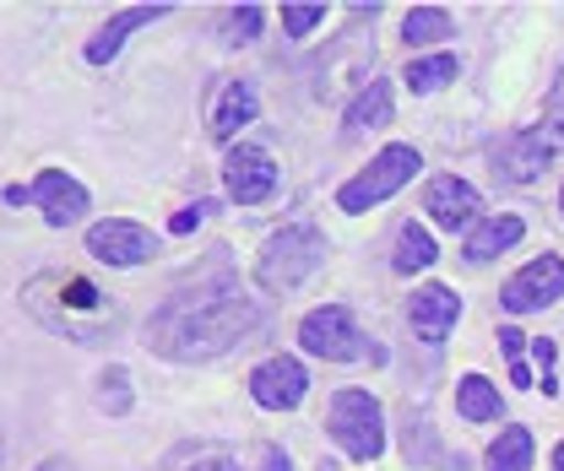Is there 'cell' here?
<instances>
[{
	"label": "cell",
	"instance_id": "1",
	"mask_svg": "<svg viewBox=\"0 0 564 471\" xmlns=\"http://www.w3.org/2000/svg\"><path fill=\"white\" fill-rule=\"evenodd\" d=\"M250 326H256V304L239 293V282L223 276V282H196V287L169 293V304L147 326V347L180 363H202L245 341Z\"/></svg>",
	"mask_w": 564,
	"mask_h": 471
},
{
	"label": "cell",
	"instance_id": "2",
	"mask_svg": "<svg viewBox=\"0 0 564 471\" xmlns=\"http://www.w3.org/2000/svg\"><path fill=\"white\" fill-rule=\"evenodd\" d=\"M28 309L55 331V337H70V341H104L115 331V304L76 271H44L22 287Z\"/></svg>",
	"mask_w": 564,
	"mask_h": 471
},
{
	"label": "cell",
	"instance_id": "3",
	"mask_svg": "<svg viewBox=\"0 0 564 471\" xmlns=\"http://www.w3.org/2000/svg\"><path fill=\"white\" fill-rule=\"evenodd\" d=\"M321 261H326V239H321L315 228L293 222V228H282V233L267 239V250H261V261H256V276H261V287L288 293V287H299L304 276H315Z\"/></svg>",
	"mask_w": 564,
	"mask_h": 471
},
{
	"label": "cell",
	"instance_id": "4",
	"mask_svg": "<svg viewBox=\"0 0 564 471\" xmlns=\"http://www.w3.org/2000/svg\"><path fill=\"white\" fill-rule=\"evenodd\" d=\"M326 428L337 434V445L348 450L352 461H375V456L386 450L380 406H375V396H364V391H337V396H332V417H326Z\"/></svg>",
	"mask_w": 564,
	"mask_h": 471
},
{
	"label": "cell",
	"instance_id": "5",
	"mask_svg": "<svg viewBox=\"0 0 564 471\" xmlns=\"http://www.w3.org/2000/svg\"><path fill=\"white\" fill-rule=\"evenodd\" d=\"M413 174H419V152H413V146H386L358 179H348V185L337 190V206H343V211H369L375 201L397 196Z\"/></svg>",
	"mask_w": 564,
	"mask_h": 471
},
{
	"label": "cell",
	"instance_id": "6",
	"mask_svg": "<svg viewBox=\"0 0 564 471\" xmlns=\"http://www.w3.org/2000/svg\"><path fill=\"white\" fill-rule=\"evenodd\" d=\"M299 341H304V352H315V358H326V363H352V358H364V337H358V326H352V315L343 304L315 309V315L299 326Z\"/></svg>",
	"mask_w": 564,
	"mask_h": 471
},
{
	"label": "cell",
	"instance_id": "7",
	"mask_svg": "<svg viewBox=\"0 0 564 471\" xmlns=\"http://www.w3.org/2000/svg\"><path fill=\"white\" fill-rule=\"evenodd\" d=\"M223 185H228V196L239 206H261L272 201V190H278V163L261 146H239L223 163Z\"/></svg>",
	"mask_w": 564,
	"mask_h": 471
},
{
	"label": "cell",
	"instance_id": "8",
	"mask_svg": "<svg viewBox=\"0 0 564 471\" xmlns=\"http://www.w3.org/2000/svg\"><path fill=\"white\" fill-rule=\"evenodd\" d=\"M564 293V261L560 255H543V261H532L527 271H516L510 282H505V309L510 315H527V309H543V304H554Z\"/></svg>",
	"mask_w": 564,
	"mask_h": 471
},
{
	"label": "cell",
	"instance_id": "9",
	"mask_svg": "<svg viewBox=\"0 0 564 471\" xmlns=\"http://www.w3.org/2000/svg\"><path fill=\"white\" fill-rule=\"evenodd\" d=\"M87 250H93L98 261H109V266H141V261H152V233H147L141 222L109 217V222H98V228L87 233Z\"/></svg>",
	"mask_w": 564,
	"mask_h": 471
},
{
	"label": "cell",
	"instance_id": "10",
	"mask_svg": "<svg viewBox=\"0 0 564 471\" xmlns=\"http://www.w3.org/2000/svg\"><path fill=\"white\" fill-rule=\"evenodd\" d=\"M304 391H310V374H304L299 358H272V363H261L256 380H250V396H256L261 406H272V412L299 406L304 402Z\"/></svg>",
	"mask_w": 564,
	"mask_h": 471
},
{
	"label": "cell",
	"instance_id": "11",
	"mask_svg": "<svg viewBox=\"0 0 564 471\" xmlns=\"http://www.w3.org/2000/svg\"><path fill=\"white\" fill-rule=\"evenodd\" d=\"M560 146H564V114H554V120H543L538 131H527L505 152V174H510V179H538V174L554 163Z\"/></svg>",
	"mask_w": 564,
	"mask_h": 471
},
{
	"label": "cell",
	"instance_id": "12",
	"mask_svg": "<svg viewBox=\"0 0 564 471\" xmlns=\"http://www.w3.org/2000/svg\"><path fill=\"white\" fill-rule=\"evenodd\" d=\"M423 206H429V217L440 222V228H467L473 217H478V190L467 185V179H456V174H440L434 185H429V196H423Z\"/></svg>",
	"mask_w": 564,
	"mask_h": 471
},
{
	"label": "cell",
	"instance_id": "13",
	"mask_svg": "<svg viewBox=\"0 0 564 471\" xmlns=\"http://www.w3.org/2000/svg\"><path fill=\"white\" fill-rule=\"evenodd\" d=\"M33 201L44 206V217H50L55 228H66V222H76V217L87 211V190H82L76 179H66L61 168H50V174H39Z\"/></svg>",
	"mask_w": 564,
	"mask_h": 471
},
{
	"label": "cell",
	"instance_id": "14",
	"mask_svg": "<svg viewBox=\"0 0 564 471\" xmlns=\"http://www.w3.org/2000/svg\"><path fill=\"white\" fill-rule=\"evenodd\" d=\"M456 315H462V298L451 287H423V293H413V331L423 341H440L456 326Z\"/></svg>",
	"mask_w": 564,
	"mask_h": 471
},
{
	"label": "cell",
	"instance_id": "15",
	"mask_svg": "<svg viewBox=\"0 0 564 471\" xmlns=\"http://www.w3.org/2000/svg\"><path fill=\"white\" fill-rule=\"evenodd\" d=\"M163 11H169V6H131V11H120V17H115V22H104V28H98V39L87 44V61H93V66L115 61V55H120V44H126V33H137L141 22H158Z\"/></svg>",
	"mask_w": 564,
	"mask_h": 471
},
{
	"label": "cell",
	"instance_id": "16",
	"mask_svg": "<svg viewBox=\"0 0 564 471\" xmlns=\"http://www.w3.org/2000/svg\"><path fill=\"white\" fill-rule=\"evenodd\" d=\"M250 120H256V87L250 81H228L223 98H217V109H212V135L228 141V135L245 131Z\"/></svg>",
	"mask_w": 564,
	"mask_h": 471
},
{
	"label": "cell",
	"instance_id": "17",
	"mask_svg": "<svg viewBox=\"0 0 564 471\" xmlns=\"http://www.w3.org/2000/svg\"><path fill=\"white\" fill-rule=\"evenodd\" d=\"M516 239H521V217H489L484 228H473V239H467V261L484 266V261H494V255H505Z\"/></svg>",
	"mask_w": 564,
	"mask_h": 471
},
{
	"label": "cell",
	"instance_id": "18",
	"mask_svg": "<svg viewBox=\"0 0 564 471\" xmlns=\"http://www.w3.org/2000/svg\"><path fill=\"white\" fill-rule=\"evenodd\" d=\"M386 120H391V87H386V81H369L348 109V135L375 131V125H386Z\"/></svg>",
	"mask_w": 564,
	"mask_h": 471
},
{
	"label": "cell",
	"instance_id": "19",
	"mask_svg": "<svg viewBox=\"0 0 564 471\" xmlns=\"http://www.w3.org/2000/svg\"><path fill=\"white\" fill-rule=\"evenodd\" d=\"M456 412H462L467 423H489V417H499V391H494L489 380L467 374L462 391H456Z\"/></svg>",
	"mask_w": 564,
	"mask_h": 471
},
{
	"label": "cell",
	"instance_id": "20",
	"mask_svg": "<svg viewBox=\"0 0 564 471\" xmlns=\"http://www.w3.org/2000/svg\"><path fill=\"white\" fill-rule=\"evenodd\" d=\"M532 467V434L527 428H505L499 445L489 450V471H527Z\"/></svg>",
	"mask_w": 564,
	"mask_h": 471
},
{
	"label": "cell",
	"instance_id": "21",
	"mask_svg": "<svg viewBox=\"0 0 564 471\" xmlns=\"http://www.w3.org/2000/svg\"><path fill=\"white\" fill-rule=\"evenodd\" d=\"M445 33H451V17H445L440 6H413L408 22H402V39H408V44H440Z\"/></svg>",
	"mask_w": 564,
	"mask_h": 471
},
{
	"label": "cell",
	"instance_id": "22",
	"mask_svg": "<svg viewBox=\"0 0 564 471\" xmlns=\"http://www.w3.org/2000/svg\"><path fill=\"white\" fill-rule=\"evenodd\" d=\"M423 266H434V239L423 233L419 222H408L402 239H397V271H423Z\"/></svg>",
	"mask_w": 564,
	"mask_h": 471
},
{
	"label": "cell",
	"instance_id": "23",
	"mask_svg": "<svg viewBox=\"0 0 564 471\" xmlns=\"http://www.w3.org/2000/svg\"><path fill=\"white\" fill-rule=\"evenodd\" d=\"M451 76H456V55H429V61H413V66H408V87H413V92H440Z\"/></svg>",
	"mask_w": 564,
	"mask_h": 471
},
{
	"label": "cell",
	"instance_id": "24",
	"mask_svg": "<svg viewBox=\"0 0 564 471\" xmlns=\"http://www.w3.org/2000/svg\"><path fill=\"white\" fill-rule=\"evenodd\" d=\"M326 22V6H282V28L293 33V39H304L310 28H321Z\"/></svg>",
	"mask_w": 564,
	"mask_h": 471
},
{
	"label": "cell",
	"instance_id": "25",
	"mask_svg": "<svg viewBox=\"0 0 564 471\" xmlns=\"http://www.w3.org/2000/svg\"><path fill=\"white\" fill-rule=\"evenodd\" d=\"M126 380H131L126 369H109V374H104V385H98V402L109 406V412H126V406H131V385H126Z\"/></svg>",
	"mask_w": 564,
	"mask_h": 471
},
{
	"label": "cell",
	"instance_id": "26",
	"mask_svg": "<svg viewBox=\"0 0 564 471\" xmlns=\"http://www.w3.org/2000/svg\"><path fill=\"white\" fill-rule=\"evenodd\" d=\"M256 33H261V6H239V11L228 17V39H234V44H250Z\"/></svg>",
	"mask_w": 564,
	"mask_h": 471
},
{
	"label": "cell",
	"instance_id": "27",
	"mask_svg": "<svg viewBox=\"0 0 564 471\" xmlns=\"http://www.w3.org/2000/svg\"><path fill=\"white\" fill-rule=\"evenodd\" d=\"M250 471H293V467H288V456H282L278 445H256V456H250Z\"/></svg>",
	"mask_w": 564,
	"mask_h": 471
},
{
	"label": "cell",
	"instance_id": "28",
	"mask_svg": "<svg viewBox=\"0 0 564 471\" xmlns=\"http://www.w3.org/2000/svg\"><path fill=\"white\" fill-rule=\"evenodd\" d=\"M191 471H239V467H234L228 450H202V456L191 461Z\"/></svg>",
	"mask_w": 564,
	"mask_h": 471
},
{
	"label": "cell",
	"instance_id": "29",
	"mask_svg": "<svg viewBox=\"0 0 564 471\" xmlns=\"http://www.w3.org/2000/svg\"><path fill=\"white\" fill-rule=\"evenodd\" d=\"M196 222H202V206H185V211H174V222H169V228H174V233H191Z\"/></svg>",
	"mask_w": 564,
	"mask_h": 471
},
{
	"label": "cell",
	"instance_id": "30",
	"mask_svg": "<svg viewBox=\"0 0 564 471\" xmlns=\"http://www.w3.org/2000/svg\"><path fill=\"white\" fill-rule=\"evenodd\" d=\"M39 471H70V467H66V461H44Z\"/></svg>",
	"mask_w": 564,
	"mask_h": 471
},
{
	"label": "cell",
	"instance_id": "31",
	"mask_svg": "<svg viewBox=\"0 0 564 471\" xmlns=\"http://www.w3.org/2000/svg\"><path fill=\"white\" fill-rule=\"evenodd\" d=\"M554 467H560V471H564V445H560V450H554Z\"/></svg>",
	"mask_w": 564,
	"mask_h": 471
},
{
	"label": "cell",
	"instance_id": "32",
	"mask_svg": "<svg viewBox=\"0 0 564 471\" xmlns=\"http://www.w3.org/2000/svg\"><path fill=\"white\" fill-rule=\"evenodd\" d=\"M560 206H564V190H560Z\"/></svg>",
	"mask_w": 564,
	"mask_h": 471
}]
</instances>
